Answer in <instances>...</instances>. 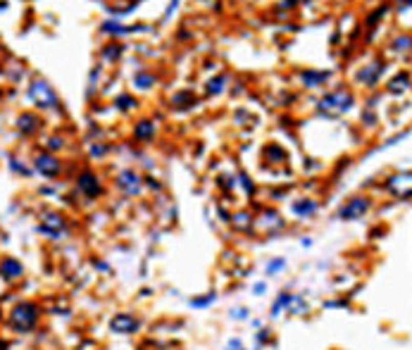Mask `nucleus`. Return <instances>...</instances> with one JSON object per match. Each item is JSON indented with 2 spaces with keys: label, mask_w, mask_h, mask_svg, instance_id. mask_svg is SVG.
Here are the masks:
<instances>
[{
  "label": "nucleus",
  "mask_w": 412,
  "mask_h": 350,
  "mask_svg": "<svg viewBox=\"0 0 412 350\" xmlns=\"http://www.w3.org/2000/svg\"><path fill=\"white\" fill-rule=\"evenodd\" d=\"M327 76H329L327 72H305V74H302V81L308 83V86H317V83L324 81Z\"/></svg>",
  "instance_id": "nucleus-11"
},
{
  "label": "nucleus",
  "mask_w": 412,
  "mask_h": 350,
  "mask_svg": "<svg viewBox=\"0 0 412 350\" xmlns=\"http://www.w3.org/2000/svg\"><path fill=\"white\" fill-rule=\"evenodd\" d=\"M224 81H227L224 76H220V79H214V81H210V83H207V91H210V93H220V91H222V83H224Z\"/></svg>",
  "instance_id": "nucleus-19"
},
{
  "label": "nucleus",
  "mask_w": 412,
  "mask_h": 350,
  "mask_svg": "<svg viewBox=\"0 0 412 350\" xmlns=\"http://www.w3.org/2000/svg\"><path fill=\"white\" fill-rule=\"evenodd\" d=\"M117 105H119V107H122V110H129L131 105H134V100H131L129 96H122V98H119V100H117Z\"/></svg>",
  "instance_id": "nucleus-21"
},
{
  "label": "nucleus",
  "mask_w": 412,
  "mask_h": 350,
  "mask_svg": "<svg viewBox=\"0 0 412 350\" xmlns=\"http://www.w3.org/2000/svg\"><path fill=\"white\" fill-rule=\"evenodd\" d=\"M38 322V308L34 302H21L17 305L12 312V326L19 331H29L34 329V324Z\"/></svg>",
  "instance_id": "nucleus-1"
},
{
  "label": "nucleus",
  "mask_w": 412,
  "mask_h": 350,
  "mask_svg": "<svg viewBox=\"0 0 412 350\" xmlns=\"http://www.w3.org/2000/svg\"><path fill=\"white\" fill-rule=\"evenodd\" d=\"M138 181H141V179H138V174H136V172H131V169L122 172V174H119V179H117V184L122 186V188H124L126 193H136V191H138V186H141Z\"/></svg>",
  "instance_id": "nucleus-9"
},
{
  "label": "nucleus",
  "mask_w": 412,
  "mask_h": 350,
  "mask_svg": "<svg viewBox=\"0 0 412 350\" xmlns=\"http://www.w3.org/2000/svg\"><path fill=\"white\" fill-rule=\"evenodd\" d=\"M153 134H155V124H150V122L136 124V138H150Z\"/></svg>",
  "instance_id": "nucleus-14"
},
{
  "label": "nucleus",
  "mask_w": 412,
  "mask_h": 350,
  "mask_svg": "<svg viewBox=\"0 0 412 350\" xmlns=\"http://www.w3.org/2000/svg\"><path fill=\"white\" fill-rule=\"evenodd\" d=\"M291 300H293V295H291V293H281V298L276 300L274 310H272V312H274V317L279 315V312H281V308H286V305H291Z\"/></svg>",
  "instance_id": "nucleus-17"
},
{
  "label": "nucleus",
  "mask_w": 412,
  "mask_h": 350,
  "mask_svg": "<svg viewBox=\"0 0 412 350\" xmlns=\"http://www.w3.org/2000/svg\"><path fill=\"white\" fill-rule=\"evenodd\" d=\"M62 227H64V222H62V217H57V214H50L48 220L43 222V224H41V227H38V229H41L43 233H50V236H57Z\"/></svg>",
  "instance_id": "nucleus-10"
},
{
  "label": "nucleus",
  "mask_w": 412,
  "mask_h": 350,
  "mask_svg": "<svg viewBox=\"0 0 412 350\" xmlns=\"http://www.w3.org/2000/svg\"><path fill=\"white\" fill-rule=\"evenodd\" d=\"M36 169L41 174H46V177H55L60 172V162L53 155H38L36 158Z\"/></svg>",
  "instance_id": "nucleus-5"
},
{
  "label": "nucleus",
  "mask_w": 412,
  "mask_h": 350,
  "mask_svg": "<svg viewBox=\"0 0 412 350\" xmlns=\"http://www.w3.org/2000/svg\"><path fill=\"white\" fill-rule=\"evenodd\" d=\"M210 302H214V293H210L207 298H203V300H191L193 308H205V305H210Z\"/></svg>",
  "instance_id": "nucleus-20"
},
{
  "label": "nucleus",
  "mask_w": 412,
  "mask_h": 350,
  "mask_svg": "<svg viewBox=\"0 0 412 350\" xmlns=\"http://www.w3.org/2000/svg\"><path fill=\"white\" fill-rule=\"evenodd\" d=\"M0 348H5V345H3V341H0Z\"/></svg>",
  "instance_id": "nucleus-23"
},
{
  "label": "nucleus",
  "mask_w": 412,
  "mask_h": 350,
  "mask_svg": "<svg viewBox=\"0 0 412 350\" xmlns=\"http://www.w3.org/2000/svg\"><path fill=\"white\" fill-rule=\"evenodd\" d=\"M284 265H286V260H281V257H279V260H274V262H269V265H267V274H276L279 269H284Z\"/></svg>",
  "instance_id": "nucleus-18"
},
{
  "label": "nucleus",
  "mask_w": 412,
  "mask_h": 350,
  "mask_svg": "<svg viewBox=\"0 0 412 350\" xmlns=\"http://www.w3.org/2000/svg\"><path fill=\"white\" fill-rule=\"evenodd\" d=\"M0 274L5 276V279H19L24 274V267L14 257H5V260L0 262Z\"/></svg>",
  "instance_id": "nucleus-6"
},
{
  "label": "nucleus",
  "mask_w": 412,
  "mask_h": 350,
  "mask_svg": "<svg viewBox=\"0 0 412 350\" xmlns=\"http://www.w3.org/2000/svg\"><path fill=\"white\" fill-rule=\"evenodd\" d=\"M353 105V96L345 93V91H336V93H329L327 98L319 100V107L327 112H345Z\"/></svg>",
  "instance_id": "nucleus-2"
},
{
  "label": "nucleus",
  "mask_w": 412,
  "mask_h": 350,
  "mask_svg": "<svg viewBox=\"0 0 412 350\" xmlns=\"http://www.w3.org/2000/svg\"><path fill=\"white\" fill-rule=\"evenodd\" d=\"M36 122H38V119H36L34 115H21L19 117V129L24 131V134H31V131L36 129Z\"/></svg>",
  "instance_id": "nucleus-13"
},
{
  "label": "nucleus",
  "mask_w": 412,
  "mask_h": 350,
  "mask_svg": "<svg viewBox=\"0 0 412 350\" xmlns=\"http://www.w3.org/2000/svg\"><path fill=\"white\" fill-rule=\"evenodd\" d=\"M112 329L117 331V334H131V331L138 329V322L131 315H117L112 319Z\"/></svg>",
  "instance_id": "nucleus-7"
},
{
  "label": "nucleus",
  "mask_w": 412,
  "mask_h": 350,
  "mask_svg": "<svg viewBox=\"0 0 412 350\" xmlns=\"http://www.w3.org/2000/svg\"><path fill=\"white\" fill-rule=\"evenodd\" d=\"M405 89H407V74H398V79H393V81L388 83V91H393V93L405 91Z\"/></svg>",
  "instance_id": "nucleus-16"
},
{
  "label": "nucleus",
  "mask_w": 412,
  "mask_h": 350,
  "mask_svg": "<svg viewBox=\"0 0 412 350\" xmlns=\"http://www.w3.org/2000/svg\"><path fill=\"white\" fill-rule=\"evenodd\" d=\"M79 188H81L86 195H98L100 193V184H98V179H96V174H91V172H83L81 177H79Z\"/></svg>",
  "instance_id": "nucleus-8"
},
{
  "label": "nucleus",
  "mask_w": 412,
  "mask_h": 350,
  "mask_svg": "<svg viewBox=\"0 0 412 350\" xmlns=\"http://www.w3.org/2000/svg\"><path fill=\"white\" fill-rule=\"evenodd\" d=\"M255 293H265V283H257L255 286Z\"/></svg>",
  "instance_id": "nucleus-22"
},
{
  "label": "nucleus",
  "mask_w": 412,
  "mask_h": 350,
  "mask_svg": "<svg viewBox=\"0 0 412 350\" xmlns=\"http://www.w3.org/2000/svg\"><path fill=\"white\" fill-rule=\"evenodd\" d=\"M153 81H155V76H153V74H145V72H141V74L134 76V83H136V86H141V89H150Z\"/></svg>",
  "instance_id": "nucleus-15"
},
{
  "label": "nucleus",
  "mask_w": 412,
  "mask_h": 350,
  "mask_svg": "<svg viewBox=\"0 0 412 350\" xmlns=\"http://www.w3.org/2000/svg\"><path fill=\"white\" fill-rule=\"evenodd\" d=\"M31 98H34L41 107H55L57 105L55 93H53V89H50L46 81H36L34 86H31Z\"/></svg>",
  "instance_id": "nucleus-3"
},
{
  "label": "nucleus",
  "mask_w": 412,
  "mask_h": 350,
  "mask_svg": "<svg viewBox=\"0 0 412 350\" xmlns=\"http://www.w3.org/2000/svg\"><path fill=\"white\" fill-rule=\"evenodd\" d=\"M315 210H317V203H312V200H302V203H295L293 205L295 214H312Z\"/></svg>",
  "instance_id": "nucleus-12"
},
{
  "label": "nucleus",
  "mask_w": 412,
  "mask_h": 350,
  "mask_svg": "<svg viewBox=\"0 0 412 350\" xmlns=\"http://www.w3.org/2000/svg\"><path fill=\"white\" fill-rule=\"evenodd\" d=\"M367 210H370V200L367 198H353L341 207L338 217H341V220H357V217H362Z\"/></svg>",
  "instance_id": "nucleus-4"
}]
</instances>
